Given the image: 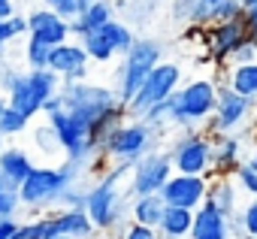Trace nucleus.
Segmentation results:
<instances>
[{
	"mask_svg": "<svg viewBox=\"0 0 257 239\" xmlns=\"http://www.w3.org/2000/svg\"><path fill=\"white\" fill-rule=\"evenodd\" d=\"M127 179H131V164H109L88 185L85 212L97 233L121 230L127 224V212H131V200H134Z\"/></svg>",
	"mask_w": 257,
	"mask_h": 239,
	"instance_id": "nucleus-1",
	"label": "nucleus"
},
{
	"mask_svg": "<svg viewBox=\"0 0 257 239\" xmlns=\"http://www.w3.org/2000/svg\"><path fill=\"white\" fill-rule=\"evenodd\" d=\"M73 182H85L82 170L70 161H61L58 167L46 164V167H34L28 173V179L19 185V197L25 209H37V212H49L58 206L61 194L73 185Z\"/></svg>",
	"mask_w": 257,
	"mask_h": 239,
	"instance_id": "nucleus-2",
	"label": "nucleus"
},
{
	"mask_svg": "<svg viewBox=\"0 0 257 239\" xmlns=\"http://www.w3.org/2000/svg\"><path fill=\"white\" fill-rule=\"evenodd\" d=\"M218 85L215 79H191L188 85H179V91L170 97L173 103V128L179 131H203L209 115L215 109Z\"/></svg>",
	"mask_w": 257,
	"mask_h": 239,
	"instance_id": "nucleus-3",
	"label": "nucleus"
},
{
	"mask_svg": "<svg viewBox=\"0 0 257 239\" xmlns=\"http://www.w3.org/2000/svg\"><path fill=\"white\" fill-rule=\"evenodd\" d=\"M161 134L143 125L140 118H124V122L106 137L103 143V158L106 164H137L143 155L158 149Z\"/></svg>",
	"mask_w": 257,
	"mask_h": 239,
	"instance_id": "nucleus-4",
	"label": "nucleus"
},
{
	"mask_svg": "<svg viewBox=\"0 0 257 239\" xmlns=\"http://www.w3.org/2000/svg\"><path fill=\"white\" fill-rule=\"evenodd\" d=\"M161 55H164V49H161V43L158 40H134V46H131V52L127 55H121L124 61H121V67H118V73H115V97L127 106L131 103V97L140 91V85L146 82V76L161 64Z\"/></svg>",
	"mask_w": 257,
	"mask_h": 239,
	"instance_id": "nucleus-5",
	"label": "nucleus"
},
{
	"mask_svg": "<svg viewBox=\"0 0 257 239\" xmlns=\"http://www.w3.org/2000/svg\"><path fill=\"white\" fill-rule=\"evenodd\" d=\"M182 85V67L179 64H170V61H161L149 76L146 82L140 85V91L131 97V103H127V115L131 118H140L146 109H152L155 103L173 97Z\"/></svg>",
	"mask_w": 257,
	"mask_h": 239,
	"instance_id": "nucleus-6",
	"label": "nucleus"
},
{
	"mask_svg": "<svg viewBox=\"0 0 257 239\" xmlns=\"http://www.w3.org/2000/svg\"><path fill=\"white\" fill-rule=\"evenodd\" d=\"M209 149H212V137L206 131H182V137L173 140V146L167 149L173 173L182 176H209Z\"/></svg>",
	"mask_w": 257,
	"mask_h": 239,
	"instance_id": "nucleus-7",
	"label": "nucleus"
},
{
	"mask_svg": "<svg viewBox=\"0 0 257 239\" xmlns=\"http://www.w3.org/2000/svg\"><path fill=\"white\" fill-rule=\"evenodd\" d=\"M254 112V103L248 97H239L236 91H230L227 85H218V94H215V109L209 115V122L203 125V131L212 137V134H239L248 118Z\"/></svg>",
	"mask_w": 257,
	"mask_h": 239,
	"instance_id": "nucleus-8",
	"label": "nucleus"
},
{
	"mask_svg": "<svg viewBox=\"0 0 257 239\" xmlns=\"http://www.w3.org/2000/svg\"><path fill=\"white\" fill-rule=\"evenodd\" d=\"M170 176H173L170 155H167V152H161V149H152V152H149V155H143L137 164H131V179H127L131 197L158 194Z\"/></svg>",
	"mask_w": 257,
	"mask_h": 239,
	"instance_id": "nucleus-9",
	"label": "nucleus"
},
{
	"mask_svg": "<svg viewBox=\"0 0 257 239\" xmlns=\"http://www.w3.org/2000/svg\"><path fill=\"white\" fill-rule=\"evenodd\" d=\"M46 67H49L61 82H85V79H88V67H91V61H88L82 43L70 37L67 43L52 46V52H49V64H46Z\"/></svg>",
	"mask_w": 257,
	"mask_h": 239,
	"instance_id": "nucleus-10",
	"label": "nucleus"
},
{
	"mask_svg": "<svg viewBox=\"0 0 257 239\" xmlns=\"http://www.w3.org/2000/svg\"><path fill=\"white\" fill-rule=\"evenodd\" d=\"M206 191H209V176H182V173H173L158 194L164 197L167 206H179V209H191L194 212L206 200Z\"/></svg>",
	"mask_w": 257,
	"mask_h": 239,
	"instance_id": "nucleus-11",
	"label": "nucleus"
},
{
	"mask_svg": "<svg viewBox=\"0 0 257 239\" xmlns=\"http://www.w3.org/2000/svg\"><path fill=\"white\" fill-rule=\"evenodd\" d=\"M245 37H248V34H245L242 19L206 25V28H203V49H206V55H209L215 64H221V61H230V55L239 49V43H242Z\"/></svg>",
	"mask_w": 257,
	"mask_h": 239,
	"instance_id": "nucleus-12",
	"label": "nucleus"
},
{
	"mask_svg": "<svg viewBox=\"0 0 257 239\" xmlns=\"http://www.w3.org/2000/svg\"><path fill=\"white\" fill-rule=\"evenodd\" d=\"M28 37L31 40H40L46 46H61L70 40V22H64L58 13L40 7V10H31L28 16Z\"/></svg>",
	"mask_w": 257,
	"mask_h": 239,
	"instance_id": "nucleus-13",
	"label": "nucleus"
},
{
	"mask_svg": "<svg viewBox=\"0 0 257 239\" xmlns=\"http://www.w3.org/2000/svg\"><path fill=\"white\" fill-rule=\"evenodd\" d=\"M242 137L239 134H212V149H209V173L215 176H230L242 164Z\"/></svg>",
	"mask_w": 257,
	"mask_h": 239,
	"instance_id": "nucleus-14",
	"label": "nucleus"
},
{
	"mask_svg": "<svg viewBox=\"0 0 257 239\" xmlns=\"http://www.w3.org/2000/svg\"><path fill=\"white\" fill-rule=\"evenodd\" d=\"M188 239H230V233H227V215L218 212L212 203L203 200L194 209V221H191Z\"/></svg>",
	"mask_w": 257,
	"mask_h": 239,
	"instance_id": "nucleus-15",
	"label": "nucleus"
},
{
	"mask_svg": "<svg viewBox=\"0 0 257 239\" xmlns=\"http://www.w3.org/2000/svg\"><path fill=\"white\" fill-rule=\"evenodd\" d=\"M112 19H115V16H112V4H109V0H91V4L85 7V13L70 22V37L79 40V37H85L88 31H97V28H103V25L112 22Z\"/></svg>",
	"mask_w": 257,
	"mask_h": 239,
	"instance_id": "nucleus-16",
	"label": "nucleus"
},
{
	"mask_svg": "<svg viewBox=\"0 0 257 239\" xmlns=\"http://www.w3.org/2000/svg\"><path fill=\"white\" fill-rule=\"evenodd\" d=\"M164 212H167V203H164L161 194H143V197L131 200V212L127 215H131V221H137V224H146V227L158 230Z\"/></svg>",
	"mask_w": 257,
	"mask_h": 239,
	"instance_id": "nucleus-17",
	"label": "nucleus"
},
{
	"mask_svg": "<svg viewBox=\"0 0 257 239\" xmlns=\"http://www.w3.org/2000/svg\"><path fill=\"white\" fill-rule=\"evenodd\" d=\"M206 203H212L218 212L224 215H233L239 212V188L230 176H218L215 182H209V191H206Z\"/></svg>",
	"mask_w": 257,
	"mask_h": 239,
	"instance_id": "nucleus-18",
	"label": "nucleus"
},
{
	"mask_svg": "<svg viewBox=\"0 0 257 239\" xmlns=\"http://www.w3.org/2000/svg\"><path fill=\"white\" fill-rule=\"evenodd\" d=\"M34 167H37L34 158L25 149H19V146H4V152H0V173H4L7 179H13L16 185H22Z\"/></svg>",
	"mask_w": 257,
	"mask_h": 239,
	"instance_id": "nucleus-19",
	"label": "nucleus"
},
{
	"mask_svg": "<svg viewBox=\"0 0 257 239\" xmlns=\"http://www.w3.org/2000/svg\"><path fill=\"white\" fill-rule=\"evenodd\" d=\"M227 88L236 91L239 97H248L257 106V61L254 64H233L227 76Z\"/></svg>",
	"mask_w": 257,
	"mask_h": 239,
	"instance_id": "nucleus-20",
	"label": "nucleus"
},
{
	"mask_svg": "<svg viewBox=\"0 0 257 239\" xmlns=\"http://www.w3.org/2000/svg\"><path fill=\"white\" fill-rule=\"evenodd\" d=\"M191 221H194V212H191V209L167 206V212H164V218H161V224H158V233L167 236V239H188Z\"/></svg>",
	"mask_w": 257,
	"mask_h": 239,
	"instance_id": "nucleus-21",
	"label": "nucleus"
},
{
	"mask_svg": "<svg viewBox=\"0 0 257 239\" xmlns=\"http://www.w3.org/2000/svg\"><path fill=\"white\" fill-rule=\"evenodd\" d=\"M79 43H82V49H85L88 61H97V64H109V61L115 58V49H112L109 37L103 34V28H97V31H88L85 37H79Z\"/></svg>",
	"mask_w": 257,
	"mask_h": 239,
	"instance_id": "nucleus-22",
	"label": "nucleus"
},
{
	"mask_svg": "<svg viewBox=\"0 0 257 239\" xmlns=\"http://www.w3.org/2000/svg\"><path fill=\"white\" fill-rule=\"evenodd\" d=\"M19 209H22L19 185L0 173V218H19Z\"/></svg>",
	"mask_w": 257,
	"mask_h": 239,
	"instance_id": "nucleus-23",
	"label": "nucleus"
},
{
	"mask_svg": "<svg viewBox=\"0 0 257 239\" xmlns=\"http://www.w3.org/2000/svg\"><path fill=\"white\" fill-rule=\"evenodd\" d=\"M103 34L109 37V43H112V49H115V55H127L131 52V46H134V31L127 28L124 22H118V19H112V22H106L103 25Z\"/></svg>",
	"mask_w": 257,
	"mask_h": 239,
	"instance_id": "nucleus-24",
	"label": "nucleus"
},
{
	"mask_svg": "<svg viewBox=\"0 0 257 239\" xmlns=\"http://www.w3.org/2000/svg\"><path fill=\"white\" fill-rule=\"evenodd\" d=\"M34 149H37L40 155H46V158H58V161H64L61 143H58V137H55V131H52L49 122L37 125V131H34Z\"/></svg>",
	"mask_w": 257,
	"mask_h": 239,
	"instance_id": "nucleus-25",
	"label": "nucleus"
},
{
	"mask_svg": "<svg viewBox=\"0 0 257 239\" xmlns=\"http://www.w3.org/2000/svg\"><path fill=\"white\" fill-rule=\"evenodd\" d=\"M28 125H31L28 118L19 115L16 109H10L7 100L0 97V137H4V140H7V137H19V134L28 131Z\"/></svg>",
	"mask_w": 257,
	"mask_h": 239,
	"instance_id": "nucleus-26",
	"label": "nucleus"
},
{
	"mask_svg": "<svg viewBox=\"0 0 257 239\" xmlns=\"http://www.w3.org/2000/svg\"><path fill=\"white\" fill-rule=\"evenodd\" d=\"M40 4H43L46 10L58 13L64 22H73V19H79V16L85 13V7L91 4V0H40Z\"/></svg>",
	"mask_w": 257,
	"mask_h": 239,
	"instance_id": "nucleus-27",
	"label": "nucleus"
},
{
	"mask_svg": "<svg viewBox=\"0 0 257 239\" xmlns=\"http://www.w3.org/2000/svg\"><path fill=\"white\" fill-rule=\"evenodd\" d=\"M230 179L236 182V188H239V194H248V197H257V170H251L245 161L230 173Z\"/></svg>",
	"mask_w": 257,
	"mask_h": 239,
	"instance_id": "nucleus-28",
	"label": "nucleus"
},
{
	"mask_svg": "<svg viewBox=\"0 0 257 239\" xmlns=\"http://www.w3.org/2000/svg\"><path fill=\"white\" fill-rule=\"evenodd\" d=\"M49 52H52V46H46V43L28 37V46H25V64H28V70L46 67V64H49Z\"/></svg>",
	"mask_w": 257,
	"mask_h": 239,
	"instance_id": "nucleus-29",
	"label": "nucleus"
},
{
	"mask_svg": "<svg viewBox=\"0 0 257 239\" xmlns=\"http://www.w3.org/2000/svg\"><path fill=\"white\" fill-rule=\"evenodd\" d=\"M85 200H88V185L85 182H73L61 194V200H58L55 209H85Z\"/></svg>",
	"mask_w": 257,
	"mask_h": 239,
	"instance_id": "nucleus-30",
	"label": "nucleus"
},
{
	"mask_svg": "<svg viewBox=\"0 0 257 239\" xmlns=\"http://www.w3.org/2000/svg\"><path fill=\"white\" fill-rule=\"evenodd\" d=\"M121 239H167L161 236L155 227H146V224H137V221H127L121 227Z\"/></svg>",
	"mask_w": 257,
	"mask_h": 239,
	"instance_id": "nucleus-31",
	"label": "nucleus"
},
{
	"mask_svg": "<svg viewBox=\"0 0 257 239\" xmlns=\"http://www.w3.org/2000/svg\"><path fill=\"white\" fill-rule=\"evenodd\" d=\"M230 61H233V64H254V61H257V40L245 37V40L239 43V49L230 55Z\"/></svg>",
	"mask_w": 257,
	"mask_h": 239,
	"instance_id": "nucleus-32",
	"label": "nucleus"
},
{
	"mask_svg": "<svg viewBox=\"0 0 257 239\" xmlns=\"http://www.w3.org/2000/svg\"><path fill=\"white\" fill-rule=\"evenodd\" d=\"M239 218H242L245 236H257V197H251L245 203V209H239Z\"/></svg>",
	"mask_w": 257,
	"mask_h": 239,
	"instance_id": "nucleus-33",
	"label": "nucleus"
},
{
	"mask_svg": "<svg viewBox=\"0 0 257 239\" xmlns=\"http://www.w3.org/2000/svg\"><path fill=\"white\" fill-rule=\"evenodd\" d=\"M7 34H10V43L13 40H19V37H28V19L25 16H10L7 19Z\"/></svg>",
	"mask_w": 257,
	"mask_h": 239,
	"instance_id": "nucleus-34",
	"label": "nucleus"
},
{
	"mask_svg": "<svg viewBox=\"0 0 257 239\" xmlns=\"http://www.w3.org/2000/svg\"><path fill=\"white\" fill-rule=\"evenodd\" d=\"M242 25H245V34H248L251 40H257V4L242 10Z\"/></svg>",
	"mask_w": 257,
	"mask_h": 239,
	"instance_id": "nucleus-35",
	"label": "nucleus"
},
{
	"mask_svg": "<svg viewBox=\"0 0 257 239\" xmlns=\"http://www.w3.org/2000/svg\"><path fill=\"white\" fill-rule=\"evenodd\" d=\"M19 227V218H0V239H10Z\"/></svg>",
	"mask_w": 257,
	"mask_h": 239,
	"instance_id": "nucleus-36",
	"label": "nucleus"
},
{
	"mask_svg": "<svg viewBox=\"0 0 257 239\" xmlns=\"http://www.w3.org/2000/svg\"><path fill=\"white\" fill-rule=\"evenodd\" d=\"M10 16H16V0H0V22H7Z\"/></svg>",
	"mask_w": 257,
	"mask_h": 239,
	"instance_id": "nucleus-37",
	"label": "nucleus"
},
{
	"mask_svg": "<svg viewBox=\"0 0 257 239\" xmlns=\"http://www.w3.org/2000/svg\"><path fill=\"white\" fill-rule=\"evenodd\" d=\"M4 67H7V43L0 40V70H4Z\"/></svg>",
	"mask_w": 257,
	"mask_h": 239,
	"instance_id": "nucleus-38",
	"label": "nucleus"
},
{
	"mask_svg": "<svg viewBox=\"0 0 257 239\" xmlns=\"http://www.w3.org/2000/svg\"><path fill=\"white\" fill-rule=\"evenodd\" d=\"M0 40L10 46V34H7V22H0Z\"/></svg>",
	"mask_w": 257,
	"mask_h": 239,
	"instance_id": "nucleus-39",
	"label": "nucleus"
},
{
	"mask_svg": "<svg viewBox=\"0 0 257 239\" xmlns=\"http://www.w3.org/2000/svg\"><path fill=\"white\" fill-rule=\"evenodd\" d=\"M245 164H248V167H251V170H257V149H254V152H251V158H248V161H245Z\"/></svg>",
	"mask_w": 257,
	"mask_h": 239,
	"instance_id": "nucleus-40",
	"label": "nucleus"
},
{
	"mask_svg": "<svg viewBox=\"0 0 257 239\" xmlns=\"http://www.w3.org/2000/svg\"><path fill=\"white\" fill-rule=\"evenodd\" d=\"M239 4H242V10H245V7H254L257 0H239Z\"/></svg>",
	"mask_w": 257,
	"mask_h": 239,
	"instance_id": "nucleus-41",
	"label": "nucleus"
},
{
	"mask_svg": "<svg viewBox=\"0 0 257 239\" xmlns=\"http://www.w3.org/2000/svg\"><path fill=\"white\" fill-rule=\"evenodd\" d=\"M200 4L203 7H212V4H221V0H200Z\"/></svg>",
	"mask_w": 257,
	"mask_h": 239,
	"instance_id": "nucleus-42",
	"label": "nucleus"
},
{
	"mask_svg": "<svg viewBox=\"0 0 257 239\" xmlns=\"http://www.w3.org/2000/svg\"><path fill=\"white\" fill-rule=\"evenodd\" d=\"M4 146H7V143H4V137H0V152H4Z\"/></svg>",
	"mask_w": 257,
	"mask_h": 239,
	"instance_id": "nucleus-43",
	"label": "nucleus"
},
{
	"mask_svg": "<svg viewBox=\"0 0 257 239\" xmlns=\"http://www.w3.org/2000/svg\"><path fill=\"white\" fill-rule=\"evenodd\" d=\"M55 239H73V236H55Z\"/></svg>",
	"mask_w": 257,
	"mask_h": 239,
	"instance_id": "nucleus-44",
	"label": "nucleus"
},
{
	"mask_svg": "<svg viewBox=\"0 0 257 239\" xmlns=\"http://www.w3.org/2000/svg\"><path fill=\"white\" fill-rule=\"evenodd\" d=\"M245 239H257V236H245Z\"/></svg>",
	"mask_w": 257,
	"mask_h": 239,
	"instance_id": "nucleus-45",
	"label": "nucleus"
}]
</instances>
